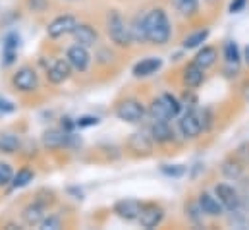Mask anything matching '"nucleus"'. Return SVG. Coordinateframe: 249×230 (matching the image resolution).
<instances>
[{
  "label": "nucleus",
  "mask_w": 249,
  "mask_h": 230,
  "mask_svg": "<svg viewBox=\"0 0 249 230\" xmlns=\"http://www.w3.org/2000/svg\"><path fill=\"white\" fill-rule=\"evenodd\" d=\"M19 145L21 143H19V137L16 134H10V132L0 134V153L12 155V153H16L19 149Z\"/></svg>",
  "instance_id": "obj_25"
},
{
  "label": "nucleus",
  "mask_w": 249,
  "mask_h": 230,
  "mask_svg": "<svg viewBox=\"0 0 249 230\" xmlns=\"http://www.w3.org/2000/svg\"><path fill=\"white\" fill-rule=\"evenodd\" d=\"M172 6L182 16H193L199 10V0H172Z\"/></svg>",
  "instance_id": "obj_29"
},
{
  "label": "nucleus",
  "mask_w": 249,
  "mask_h": 230,
  "mask_svg": "<svg viewBox=\"0 0 249 230\" xmlns=\"http://www.w3.org/2000/svg\"><path fill=\"white\" fill-rule=\"evenodd\" d=\"M18 47H19V35L18 33H8L4 37L2 43V64L4 66H12L16 55H18Z\"/></svg>",
  "instance_id": "obj_17"
},
{
  "label": "nucleus",
  "mask_w": 249,
  "mask_h": 230,
  "mask_svg": "<svg viewBox=\"0 0 249 230\" xmlns=\"http://www.w3.org/2000/svg\"><path fill=\"white\" fill-rule=\"evenodd\" d=\"M71 137V134H68L66 130H58V128H53V130H47L43 134V145L49 147V149H60L68 143V139Z\"/></svg>",
  "instance_id": "obj_16"
},
{
  "label": "nucleus",
  "mask_w": 249,
  "mask_h": 230,
  "mask_svg": "<svg viewBox=\"0 0 249 230\" xmlns=\"http://www.w3.org/2000/svg\"><path fill=\"white\" fill-rule=\"evenodd\" d=\"M27 6H29L33 12H43V10L49 6V2H47V0H27Z\"/></svg>",
  "instance_id": "obj_37"
},
{
  "label": "nucleus",
  "mask_w": 249,
  "mask_h": 230,
  "mask_svg": "<svg viewBox=\"0 0 249 230\" xmlns=\"http://www.w3.org/2000/svg\"><path fill=\"white\" fill-rule=\"evenodd\" d=\"M242 97H244L246 103H249V81H246V83L242 85Z\"/></svg>",
  "instance_id": "obj_41"
},
{
  "label": "nucleus",
  "mask_w": 249,
  "mask_h": 230,
  "mask_svg": "<svg viewBox=\"0 0 249 230\" xmlns=\"http://www.w3.org/2000/svg\"><path fill=\"white\" fill-rule=\"evenodd\" d=\"M145 31H147V41L153 45H166L172 29H170V19L162 8H155L145 14Z\"/></svg>",
  "instance_id": "obj_1"
},
{
  "label": "nucleus",
  "mask_w": 249,
  "mask_h": 230,
  "mask_svg": "<svg viewBox=\"0 0 249 230\" xmlns=\"http://www.w3.org/2000/svg\"><path fill=\"white\" fill-rule=\"evenodd\" d=\"M12 83L21 93H33L39 87V76L33 68H19L12 77Z\"/></svg>",
  "instance_id": "obj_4"
},
{
  "label": "nucleus",
  "mask_w": 249,
  "mask_h": 230,
  "mask_svg": "<svg viewBox=\"0 0 249 230\" xmlns=\"http://www.w3.org/2000/svg\"><path fill=\"white\" fill-rule=\"evenodd\" d=\"M66 60L70 62V66L77 72H85L89 68V62H91V55L87 51V47H81V45H71L66 53Z\"/></svg>",
  "instance_id": "obj_9"
},
{
  "label": "nucleus",
  "mask_w": 249,
  "mask_h": 230,
  "mask_svg": "<svg viewBox=\"0 0 249 230\" xmlns=\"http://www.w3.org/2000/svg\"><path fill=\"white\" fill-rule=\"evenodd\" d=\"M162 219H164V209L157 203H147V205H143L137 223L143 229H157L162 223Z\"/></svg>",
  "instance_id": "obj_6"
},
{
  "label": "nucleus",
  "mask_w": 249,
  "mask_h": 230,
  "mask_svg": "<svg viewBox=\"0 0 249 230\" xmlns=\"http://www.w3.org/2000/svg\"><path fill=\"white\" fill-rule=\"evenodd\" d=\"M160 97H162V99H164V103L168 105V109H170V113H172L174 118L180 115V111H182V103H180L174 95H170V93H162Z\"/></svg>",
  "instance_id": "obj_30"
},
{
  "label": "nucleus",
  "mask_w": 249,
  "mask_h": 230,
  "mask_svg": "<svg viewBox=\"0 0 249 230\" xmlns=\"http://www.w3.org/2000/svg\"><path fill=\"white\" fill-rule=\"evenodd\" d=\"M224 74L228 77H234L238 76V70H240V49L234 41H226L224 43Z\"/></svg>",
  "instance_id": "obj_11"
},
{
  "label": "nucleus",
  "mask_w": 249,
  "mask_h": 230,
  "mask_svg": "<svg viewBox=\"0 0 249 230\" xmlns=\"http://www.w3.org/2000/svg\"><path fill=\"white\" fill-rule=\"evenodd\" d=\"M116 116L122 122L137 124V122H141L145 118V107L135 99H125L116 107Z\"/></svg>",
  "instance_id": "obj_3"
},
{
  "label": "nucleus",
  "mask_w": 249,
  "mask_h": 230,
  "mask_svg": "<svg viewBox=\"0 0 249 230\" xmlns=\"http://www.w3.org/2000/svg\"><path fill=\"white\" fill-rule=\"evenodd\" d=\"M184 83H186L189 89H197L203 81H205V70L201 66H197L195 62L193 64H187L184 68Z\"/></svg>",
  "instance_id": "obj_19"
},
{
  "label": "nucleus",
  "mask_w": 249,
  "mask_h": 230,
  "mask_svg": "<svg viewBox=\"0 0 249 230\" xmlns=\"http://www.w3.org/2000/svg\"><path fill=\"white\" fill-rule=\"evenodd\" d=\"M71 70H73V68L70 66V62L60 58V60H56V62L47 70V79H49L51 83H54V85H60V83H64V81L71 76Z\"/></svg>",
  "instance_id": "obj_12"
},
{
  "label": "nucleus",
  "mask_w": 249,
  "mask_h": 230,
  "mask_svg": "<svg viewBox=\"0 0 249 230\" xmlns=\"http://www.w3.org/2000/svg\"><path fill=\"white\" fill-rule=\"evenodd\" d=\"M107 31H108V37L114 45L118 47H129L133 43V37H131V29L129 25L125 23V19L122 18L120 12L112 10L107 18Z\"/></svg>",
  "instance_id": "obj_2"
},
{
  "label": "nucleus",
  "mask_w": 249,
  "mask_h": 230,
  "mask_svg": "<svg viewBox=\"0 0 249 230\" xmlns=\"http://www.w3.org/2000/svg\"><path fill=\"white\" fill-rule=\"evenodd\" d=\"M186 213L187 217L195 223V225H199L201 221H203V211H201V207H199V203H189V205H186Z\"/></svg>",
  "instance_id": "obj_31"
},
{
  "label": "nucleus",
  "mask_w": 249,
  "mask_h": 230,
  "mask_svg": "<svg viewBox=\"0 0 249 230\" xmlns=\"http://www.w3.org/2000/svg\"><path fill=\"white\" fill-rule=\"evenodd\" d=\"M244 58H246V64L249 66V45L246 47V53H244Z\"/></svg>",
  "instance_id": "obj_42"
},
{
  "label": "nucleus",
  "mask_w": 249,
  "mask_h": 230,
  "mask_svg": "<svg viewBox=\"0 0 249 230\" xmlns=\"http://www.w3.org/2000/svg\"><path fill=\"white\" fill-rule=\"evenodd\" d=\"M246 4H248V0H232L230 12H232V14H238V12H242V10L246 8Z\"/></svg>",
  "instance_id": "obj_39"
},
{
  "label": "nucleus",
  "mask_w": 249,
  "mask_h": 230,
  "mask_svg": "<svg viewBox=\"0 0 249 230\" xmlns=\"http://www.w3.org/2000/svg\"><path fill=\"white\" fill-rule=\"evenodd\" d=\"M180 126V132L186 139H193L197 137L201 132H203V120H201V113L195 111V109H189L186 115L180 118L178 122Z\"/></svg>",
  "instance_id": "obj_5"
},
{
  "label": "nucleus",
  "mask_w": 249,
  "mask_h": 230,
  "mask_svg": "<svg viewBox=\"0 0 249 230\" xmlns=\"http://www.w3.org/2000/svg\"><path fill=\"white\" fill-rule=\"evenodd\" d=\"M222 174L228 178V180H240L242 174H244V163L236 159H226L222 163Z\"/></svg>",
  "instance_id": "obj_24"
},
{
  "label": "nucleus",
  "mask_w": 249,
  "mask_h": 230,
  "mask_svg": "<svg viewBox=\"0 0 249 230\" xmlns=\"http://www.w3.org/2000/svg\"><path fill=\"white\" fill-rule=\"evenodd\" d=\"M75 124H77V128H91V126L99 124V118L97 116H79V118H75Z\"/></svg>",
  "instance_id": "obj_35"
},
{
  "label": "nucleus",
  "mask_w": 249,
  "mask_h": 230,
  "mask_svg": "<svg viewBox=\"0 0 249 230\" xmlns=\"http://www.w3.org/2000/svg\"><path fill=\"white\" fill-rule=\"evenodd\" d=\"M60 126H62V130H66L68 134H71V130H73V128H77L75 120H73V118H70V116H64L62 122H60Z\"/></svg>",
  "instance_id": "obj_38"
},
{
  "label": "nucleus",
  "mask_w": 249,
  "mask_h": 230,
  "mask_svg": "<svg viewBox=\"0 0 249 230\" xmlns=\"http://www.w3.org/2000/svg\"><path fill=\"white\" fill-rule=\"evenodd\" d=\"M197 203H199L201 211H203L205 215H209V217H220V215L224 213V205L218 201V197L211 195L209 192H203V193H199V199H197Z\"/></svg>",
  "instance_id": "obj_14"
},
{
  "label": "nucleus",
  "mask_w": 249,
  "mask_h": 230,
  "mask_svg": "<svg viewBox=\"0 0 249 230\" xmlns=\"http://www.w3.org/2000/svg\"><path fill=\"white\" fill-rule=\"evenodd\" d=\"M133 43H147V31H145V16H137L133 23L129 25Z\"/></svg>",
  "instance_id": "obj_26"
},
{
  "label": "nucleus",
  "mask_w": 249,
  "mask_h": 230,
  "mask_svg": "<svg viewBox=\"0 0 249 230\" xmlns=\"http://www.w3.org/2000/svg\"><path fill=\"white\" fill-rule=\"evenodd\" d=\"M143 205L137 199H120L114 203V213L124 221H137Z\"/></svg>",
  "instance_id": "obj_10"
},
{
  "label": "nucleus",
  "mask_w": 249,
  "mask_h": 230,
  "mask_svg": "<svg viewBox=\"0 0 249 230\" xmlns=\"http://www.w3.org/2000/svg\"><path fill=\"white\" fill-rule=\"evenodd\" d=\"M73 39H75V43L77 45H81V47H93L95 43H97V39H99V33H97V29L95 27H91L89 23H77V27L73 29Z\"/></svg>",
  "instance_id": "obj_13"
},
{
  "label": "nucleus",
  "mask_w": 249,
  "mask_h": 230,
  "mask_svg": "<svg viewBox=\"0 0 249 230\" xmlns=\"http://www.w3.org/2000/svg\"><path fill=\"white\" fill-rule=\"evenodd\" d=\"M62 227V221L58 219V217H45L43 219V223H41V229L43 230H58Z\"/></svg>",
  "instance_id": "obj_34"
},
{
  "label": "nucleus",
  "mask_w": 249,
  "mask_h": 230,
  "mask_svg": "<svg viewBox=\"0 0 249 230\" xmlns=\"http://www.w3.org/2000/svg\"><path fill=\"white\" fill-rule=\"evenodd\" d=\"M214 193H216L218 201L224 205V209H228V211H232V213L240 209L242 197L238 195V192H236L232 186H228V184H218V186L214 188Z\"/></svg>",
  "instance_id": "obj_8"
},
{
  "label": "nucleus",
  "mask_w": 249,
  "mask_h": 230,
  "mask_svg": "<svg viewBox=\"0 0 249 230\" xmlns=\"http://www.w3.org/2000/svg\"><path fill=\"white\" fill-rule=\"evenodd\" d=\"M160 66H162V60L159 57H149V58H143V60H139L135 66H133V76L135 77H149V76H153V74H157L159 70H160Z\"/></svg>",
  "instance_id": "obj_15"
},
{
  "label": "nucleus",
  "mask_w": 249,
  "mask_h": 230,
  "mask_svg": "<svg viewBox=\"0 0 249 230\" xmlns=\"http://www.w3.org/2000/svg\"><path fill=\"white\" fill-rule=\"evenodd\" d=\"M127 145H129V149H133L137 153H151L153 139H151V135H145V134H139L137 132V134H131Z\"/></svg>",
  "instance_id": "obj_22"
},
{
  "label": "nucleus",
  "mask_w": 249,
  "mask_h": 230,
  "mask_svg": "<svg viewBox=\"0 0 249 230\" xmlns=\"http://www.w3.org/2000/svg\"><path fill=\"white\" fill-rule=\"evenodd\" d=\"M33 178H35V172H33L31 169H21V171H18V172L14 174L10 186H12L14 190H18V188H25V186H29V184L33 182Z\"/></svg>",
  "instance_id": "obj_28"
},
{
  "label": "nucleus",
  "mask_w": 249,
  "mask_h": 230,
  "mask_svg": "<svg viewBox=\"0 0 249 230\" xmlns=\"http://www.w3.org/2000/svg\"><path fill=\"white\" fill-rule=\"evenodd\" d=\"M149 115L153 120H162V122H170L174 116L170 113V109H168V105L164 103V99L162 97H159V99H155L151 105H149Z\"/></svg>",
  "instance_id": "obj_21"
},
{
  "label": "nucleus",
  "mask_w": 249,
  "mask_h": 230,
  "mask_svg": "<svg viewBox=\"0 0 249 230\" xmlns=\"http://www.w3.org/2000/svg\"><path fill=\"white\" fill-rule=\"evenodd\" d=\"M160 172L170 176V178H180V176L186 174V167H182V165H162Z\"/></svg>",
  "instance_id": "obj_32"
},
{
  "label": "nucleus",
  "mask_w": 249,
  "mask_h": 230,
  "mask_svg": "<svg viewBox=\"0 0 249 230\" xmlns=\"http://www.w3.org/2000/svg\"><path fill=\"white\" fill-rule=\"evenodd\" d=\"M75 27H77V19H75L73 16L66 14V16H58L56 19H53V21L49 23L47 33H49V37L58 39V37H64V35H68V33H73Z\"/></svg>",
  "instance_id": "obj_7"
},
{
  "label": "nucleus",
  "mask_w": 249,
  "mask_h": 230,
  "mask_svg": "<svg viewBox=\"0 0 249 230\" xmlns=\"http://www.w3.org/2000/svg\"><path fill=\"white\" fill-rule=\"evenodd\" d=\"M0 113H2V115H12V113H16V105H14L12 101H8L6 97H2V95H0Z\"/></svg>",
  "instance_id": "obj_36"
},
{
  "label": "nucleus",
  "mask_w": 249,
  "mask_h": 230,
  "mask_svg": "<svg viewBox=\"0 0 249 230\" xmlns=\"http://www.w3.org/2000/svg\"><path fill=\"white\" fill-rule=\"evenodd\" d=\"M45 217H47V215H45V207H43L41 203H31V205H27V207L21 211V219H23V223H25L27 227H37V225H41Z\"/></svg>",
  "instance_id": "obj_20"
},
{
  "label": "nucleus",
  "mask_w": 249,
  "mask_h": 230,
  "mask_svg": "<svg viewBox=\"0 0 249 230\" xmlns=\"http://www.w3.org/2000/svg\"><path fill=\"white\" fill-rule=\"evenodd\" d=\"M249 143H246V145H242L240 149H238V153H236V157H240V159H244V161H249Z\"/></svg>",
  "instance_id": "obj_40"
},
{
  "label": "nucleus",
  "mask_w": 249,
  "mask_h": 230,
  "mask_svg": "<svg viewBox=\"0 0 249 230\" xmlns=\"http://www.w3.org/2000/svg\"><path fill=\"white\" fill-rule=\"evenodd\" d=\"M151 139L157 143H168L174 139V130L170 128L168 122L162 120H155L151 126Z\"/></svg>",
  "instance_id": "obj_18"
},
{
  "label": "nucleus",
  "mask_w": 249,
  "mask_h": 230,
  "mask_svg": "<svg viewBox=\"0 0 249 230\" xmlns=\"http://www.w3.org/2000/svg\"><path fill=\"white\" fill-rule=\"evenodd\" d=\"M207 39H209V29L193 31V33H189L186 39H184V49H197V47H201Z\"/></svg>",
  "instance_id": "obj_27"
},
{
  "label": "nucleus",
  "mask_w": 249,
  "mask_h": 230,
  "mask_svg": "<svg viewBox=\"0 0 249 230\" xmlns=\"http://www.w3.org/2000/svg\"><path fill=\"white\" fill-rule=\"evenodd\" d=\"M216 58H218V53H216V49L214 47H203L197 55H195V64L197 66H201L203 70H207V68H211V66H214L216 64Z\"/></svg>",
  "instance_id": "obj_23"
},
{
  "label": "nucleus",
  "mask_w": 249,
  "mask_h": 230,
  "mask_svg": "<svg viewBox=\"0 0 249 230\" xmlns=\"http://www.w3.org/2000/svg\"><path fill=\"white\" fill-rule=\"evenodd\" d=\"M12 178H14V171L8 163H2L0 161V186H8L12 184Z\"/></svg>",
  "instance_id": "obj_33"
}]
</instances>
